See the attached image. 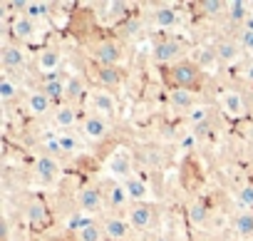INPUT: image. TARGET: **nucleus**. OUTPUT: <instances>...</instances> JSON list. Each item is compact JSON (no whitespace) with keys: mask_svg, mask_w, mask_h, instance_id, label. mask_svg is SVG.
<instances>
[{"mask_svg":"<svg viewBox=\"0 0 253 241\" xmlns=\"http://www.w3.org/2000/svg\"><path fill=\"white\" fill-rule=\"evenodd\" d=\"M201 77H204L201 65L191 60H179L176 65L169 67V82L174 90H194L201 85Z\"/></svg>","mask_w":253,"mask_h":241,"instance_id":"obj_1","label":"nucleus"},{"mask_svg":"<svg viewBox=\"0 0 253 241\" xmlns=\"http://www.w3.org/2000/svg\"><path fill=\"white\" fill-rule=\"evenodd\" d=\"M107 172L114 182H126L129 177H134V154L126 147H117L107 159Z\"/></svg>","mask_w":253,"mask_h":241,"instance_id":"obj_2","label":"nucleus"},{"mask_svg":"<svg viewBox=\"0 0 253 241\" xmlns=\"http://www.w3.org/2000/svg\"><path fill=\"white\" fill-rule=\"evenodd\" d=\"M124 57V50L117 40L107 38V40H99L92 45V60L94 65H109V67H117Z\"/></svg>","mask_w":253,"mask_h":241,"instance_id":"obj_3","label":"nucleus"},{"mask_svg":"<svg viewBox=\"0 0 253 241\" xmlns=\"http://www.w3.org/2000/svg\"><path fill=\"white\" fill-rule=\"evenodd\" d=\"M77 206L82 209V211H87V214H97V211H102L107 204H104V192H102V187H97V184H84L80 192H77Z\"/></svg>","mask_w":253,"mask_h":241,"instance_id":"obj_4","label":"nucleus"},{"mask_svg":"<svg viewBox=\"0 0 253 241\" xmlns=\"http://www.w3.org/2000/svg\"><path fill=\"white\" fill-rule=\"evenodd\" d=\"M109 130H112V127H109V119L102 117V114H97V112H92V114H87V117L82 119V137L89 140V142H102V140H107Z\"/></svg>","mask_w":253,"mask_h":241,"instance_id":"obj_5","label":"nucleus"},{"mask_svg":"<svg viewBox=\"0 0 253 241\" xmlns=\"http://www.w3.org/2000/svg\"><path fill=\"white\" fill-rule=\"evenodd\" d=\"M0 62H3V70L8 75L15 72V70H23L25 62H28L25 48L20 43H3V48H0Z\"/></svg>","mask_w":253,"mask_h":241,"instance_id":"obj_6","label":"nucleus"},{"mask_svg":"<svg viewBox=\"0 0 253 241\" xmlns=\"http://www.w3.org/2000/svg\"><path fill=\"white\" fill-rule=\"evenodd\" d=\"M57 177H60V162H57L50 152L40 154V157L35 159V179H38V184L50 187V184L57 182Z\"/></svg>","mask_w":253,"mask_h":241,"instance_id":"obj_7","label":"nucleus"},{"mask_svg":"<svg viewBox=\"0 0 253 241\" xmlns=\"http://www.w3.org/2000/svg\"><path fill=\"white\" fill-rule=\"evenodd\" d=\"M181 52H184V45L179 43V40H174V38H164V40H159L157 45H154V52H152V57H154V62H159V65H176L179 62V57H181Z\"/></svg>","mask_w":253,"mask_h":241,"instance_id":"obj_8","label":"nucleus"},{"mask_svg":"<svg viewBox=\"0 0 253 241\" xmlns=\"http://www.w3.org/2000/svg\"><path fill=\"white\" fill-rule=\"evenodd\" d=\"M126 221L134 231H147L154 221V206L152 204H132L126 209Z\"/></svg>","mask_w":253,"mask_h":241,"instance_id":"obj_9","label":"nucleus"},{"mask_svg":"<svg viewBox=\"0 0 253 241\" xmlns=\"http://www.w3.org/2000/svg\"><path fill=\"white\" fill-rule=\"evenodd\" d=\"M102 229H104V239H109V241H126L129 239V231H132L126 216H117V214L107 216L102 221Z\"/></svg>","mask_w":253,"mask_h":241,"instance_id":"obj_10","label":"nucleus"},{"mask_svg":"<svg viewBox=\"0 0 253 241\" xmlns=\"http://www.w3.org/2000/svg\"><path fill=\"white\" fill-rule=\"evenodd\" d=\"M102 192H104V204L109 206V209H124L126 204H129L132 199H129V194H126V189H124V184L122 182H109V184H104L102 187Z\"/></svg>","mask_w":253,"mask_h":241,"instance_id":"obj_11","label":"nucleus"},{"mask_svg":"<svg viewBox=\"0 0 253 241\" xmlns=\"http://www.w3.org/2000/svg\"><path fill=\"white\" fill-rule=\"evenodd\" d=\"M94 80L102 85V90L107 87H117L124 82V70L117 65V67H109V65H94Z\"/></svg>","mask_w":253,"mask_h":241,"instance_id":"obj_12","label":"nucleus"},{"mask_svg":"<svg viewBox=\"0 0 253 241\" xmlns=\"http://www.w3.org/2000/svg\"><path fill=\"white\" fill-rule=\"evenodd\" d=\"M92 109L107 119H112L117 114V99L112 97V92L107 90H94L92 92Z\"/></svg>","mask_w":253,"mask_h":241,"instance_id":"obj_13","label":"nucleus"},{"mask_svg":"<svg viewBox=\"0 0 253 241\" xmlns=\"http://www.w3.org/2000/svg\"><path fill=\"white\" fill-rule=\"evenodd\" d=\"M221 107L228 117H246L248 107H246V99L238 90H226L223 97H221Z\"/></svg>","mask_w":253,"mask_h":241,"instance_id":"obj_14","label":"nucleus"},{"mask_svg":"<svg viewBox=\"0 0 253 241\" xmlns=\"http://www.w3.org/2000/svg\"><path fill=\"white\" fill-rule=\"evenodd\" d=\"M25 219L30 226L35 229H42L47 221H50V211H47V204L42 199H30L28 206H25Z\"/></svg>","mask_w":253,"mask_h":241,"instance_id":"obj_15","label":"nucleus"},{"mask_svg":"<svg viewBox=\"0 0 253 241\" xmlns=\"http://www.w3.org/2000/svg\"><path fill=\"white\" fill-rule=\"evenodd\" d=\"M52 125L60 127V130H70V127H75V125H77V107L70 104V102L57 104L55 112H52Z\"/></svg>","mask_w":253,"mask_h":241,"instance_id":"obj_16","label":"nucleus"},{"mask_svg":"<svg viewBox=\"0 0 253 241\" xmlns=\"http://www.w3.org/2000/svg\"><path fill=\"white\" fill-rule=\"evenodd\" d=\"M241 43H236V40H228V38H221L216 45H213V57L218 60V62H236L238 60V55H241Z\"/></svg>","mask_w":253,"mask_h":241,"instance_id":"obj_17","label":"nucleus"},{"mask_svg":"<svg viewBox=\"0 0 253 241\" xmlns=\"http://www.w3.org/2000/svg\"><path fill=\"white\" fill-rule=\"evenodd\" d=\"M35 33H38V23L35 20H30L28 15H15V20H13V38L18 40V43H30L33 38H35Z\"/></svg>","mask_w":253,"mask_h":241,"instance_id":"obj_18","label":"nucleus"},{"mask_svg":"<svg viewBox=\"0 0 253 241\" xmlns=\"http://www.w3.org/2000/svg\"><path fill=\"white\" fill-rule=\"evenodd\" d=\"M179 10L174 8V5H157L154 8V13H152V23L157 25V28H162V30H169V28H174L176 23H179Z\"/></svg>","mask_w":253,"mask_h":241,"instance_id":"obj_19","label":"nucleus"},{"mask_svg":"<svg viewBox=\"0 0 253 241\" xmlns=\"http://www.w3.org/2000/svg\"><path fill=\"white\" fill-rule=\"evenodd\" d=\"M60 65H62V52L57 48H45V50L38 52V70L40 72L52 75V72L60 70Z\"/></svg>","mask_w":253,"mask_h":241,"instance_id":"obj_20","label":"nucleus"},{"mask_svg":"<svg viewBox=\"0 0 253 241\" xmlns=\"http://www.w3.org/2000/svg\"><path fill=\"white\" fill-rule=\"evenodd\" d=\"M52 99L42 92V90H35V92H30L28 95V112L33 114V117H45V114H50L52 112Z\"/></svg>","mask_w":253,"mask_h":241,"instance_id":"obj_21","label":"nucleus"},{"mask_svg":"<svg viewBox=\"0 0 253 241\" xmlns=\"http://www.w3.org/2000/svg\"><path fill=\"white\" fill-rule=\"evenodd\" d=\"M251 5L246 0H228V8H226V18L233 23V25H246L251 20Z\"/></svg>","mask_w":253,"mask_h":241,"instance_id":"obj_22","label":"nucleus"},{"mask_svg":"<svg viewBox=\"0 0 253 241\" xmlns=\"http://www.w3.org/2000/svg\"><path fill=\"white\" fill-rule=\"evenodd\" d=\"M122 184H124L126 194H129V199H132L134 204H144V199L149 196V187H147V182H144V179H139L137 174H134V177H129L126 182H122Z\"/></svg>","mask_w":253,"mask_h":241,"instance_id":"obj_23","label":"nucleus"},{"mask_svg":"<svg viewBox=\"0 0 253 241\" xmlns=\"http://www.w3.org/2000/svg\"><path fill=\"white\" fill-rule=\"evenodd\" d=\"M169 102H171L174 109H179V112H184V114H189V112L196 107V99H194L191 90H174V87H171Z\"/></svg>","mask_w":253,"mask_h":241,"instance_id":"obj_24","label":"nucleus"},{"mask_svg":"<svg viewBox=\"0 0 253 241\" xmlns=\"http://www.w3.org/2000/svg\"><path fill=\"white\" fill-rule=\"evenodd\" d=\"M75 239L77 241H104V229L97 221H84L75 229Z\"/></svg>","mask_w":253,"mask_h":241,"instance_id":"obj_25","label":"nucleus"},{"mask_svg":"<svg viewBox=\"0 0 253 241\" xmlns=\"http://www.w3.org/2000/svg\"><path fill=\"white\" fill-rule=\"evenodd\" d=\"M84 92H87L84 80H82L80 75H70V77H67V85H65V102L75 104V102H80V99L84 97Z\"/></svg>","mask_w":253,"mask_h":241,"instance_id":"obj_26","label":"nucleus"},{"mask_svg":"<svg viewBox=\"0 0 253 241\" xmlns=\"http://www.w3.org/2000/svg\"><path fill=\"white\" fill-rule=\"evenodd\" d=\"M186 216H189V221H191L194 226H206V221H209V206H206V201L194 199V201L186 206Z\"/></svg>","mask_w":253,"mask_h":241,"instance_id":"obj_27","label":"nucleus"},{"mask_svg":"<svg viewBox=\"0 0 253 241\" xmlns=\"http://www.w3.org/2000/svg\"><path fill=\"white\" fill-rule=\"evenodd\" d=\"M233 231L243 239H251L253 236V211H248V209L238 211L233 216Z\"/></svg>","mask_w":253,"mask_h":241,"instance_id":"obj_28","label":"nucleus"},{"mask_svg":"<svg viewBox=\"0 0 253 241\" xmlns=\"http://www.w3.org/2000/svg\"><path fill=\"white\" fill-rule=\"evenodd\" d=\"M20 97V82H15L8 72L3 75V80H0V102L3 104H10L13 99Z\"/></svg>","mask_w":253,"mask_h":241,"instance_id":"obj_29","label":"nucleus"},{"mask_svg":"<svg viewBox=\"0 0 253 241\" xmlns=\"http://www.w3.org/2000/svg\"><path fill=\"white\" fill-rule=\"evenodd\" d=\"M65 85H67V80H45V82L40 85V90H42L52 102L62 104V102H65Z\"/></svg>","mask_w":253,"mask_h":241,"instance_id":"obj_30","label":"nucleus"},{"mask_svg":"<svg viewBox=\"0 0 253 241\" xmlns=\"http://www.w3.org/2000/svg\"><path fill=\"white\" fill-rule=\"evenodd\" d=\"M47 13H50V3H40V0H25V5H23V13L20 15H28L30 20H42V18H47Z\"/></svg>","mask_w":253,"mask_h":241,"instance_id":"obj_31","label":"nucleus"},{"mask_svg":"<svg viewBox=\"0 0 253 241\" xmlns=\"http://www.w3.org/2000/svg\"><path fill=\"white\" fill-rule=\"evenodd\" d=\"M226 8L228 3H223V0H201L199 3V10L209 18H216V15H226Z\"/></svg>","mask_w":253,"mask_h":241,"instance_id":"obj_32","label":"nucleus"},{"mask_svg":"<svg viewBox=\"0 0 253 241\" xmlns=\"http://www.w3.org/2000/svg\"><path fill=\"white\" fill-rule=\"evenodd\" d=\"M238 43H241V48H243V50L253 52V18L241 28V38H238Z\"/></svg>","mask_w":253,"mask_h":241,"instance_id":"obj_33","label":"nucleus"},{"mask_svg":"<svg viewBox=\"0 0 253 241\" xmlns=\"http://www.w3.org/2000/svg\"><path fill=\"white\" fill-rule=\"evenodd\" d=\"M186 119H189L194 127H199V125H209V109H206V107H194V109L186 114Z\"/></svg>","mask_w":253,"mask_h":241,"instance_id":"obj_34","label":"nucleus"},{"mask_svg":"<svg viewBox=\"0 0 253 241\" xmlns=\"http://www.w3.org/2000/svg\"><path fill=\"white\" fill-rule=\"evenodd\" d=\"M236 199H238V204H241L243 209H253V184H243V187L238 189Z\"/></svg>","mask_w":253,"mask_h":241,"instance_id":"obj_35","label":"nucleus"},{"mask_svg":"<svg viewBox=\"0 0 253 241\" xmlns=\"http://www.w3.org/2000/svg\"><path fill=\"white\" fill-rule=\"evenodd\" d=\"M109 8L114 10V15H124L126 13V3H109Z\"/></svg>","mask_w":253,"mask_h":241,"instance_id":"obj_36","label":"nucleus"},{"mask_svg":"<svg viewBox=\"0 0 253 241\" xmlns=\"http://www.w3.org/2000/svg\"><path fill=\"white\" fill-rule=\"evenodd\" d=\"M243 77H246L248 82H253V60H251V62L243 67Z\"/></svg>","mask_w":253,"mask_h":241,"instance_id":"obj_37","label":"nucleus"},{"mask_svg":"<svg viewBox=\"0 0 253 241\" xmlns=\"http://www.w3.org/2000/svg\"><path fill=\"white\" fill-rule=\"evenodd\" d=\"M149 241H169L164 234H154V236H149Z\"/></svg>","mask_w":253,"mask_h":241,"instance_id":"obj_38","label":"nucleus"}]
</instances>
